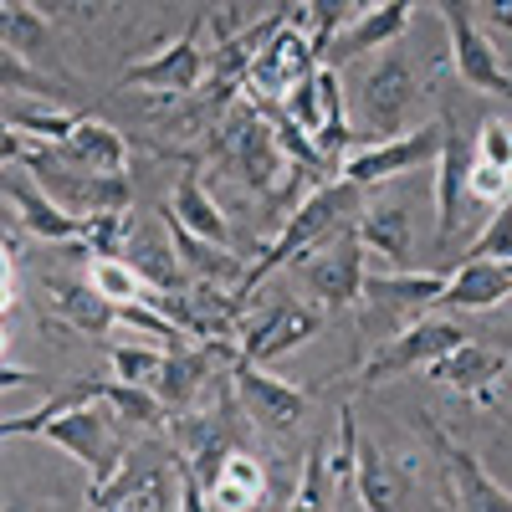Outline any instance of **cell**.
<instances>
[{"label": "cell", "mask_w": 512, "mask_h": 512, "mask_svg": "<svg viewBox=\"0 0 512 512\" xmlns=\"http://www.w3.org/2000/svg\"><path fill=\"white\" fill-rule=\"evenodd\" d=\"M0 93H21V98H57L62 93V82L52 72H41L26 62V52L6 47L0 41Z\"/></svg>", "instance_id": "cell-32"}, {"label": "cell", "mask_w": 512, "mask_h": 512, "mask_svg": "<svg viewBox=\"0 0 512 512\" xmlns=\"http://www.w3.org/2000/svg\"><path fill=\"white\" fill-rule=\"evenodd\" d=\"M441 21L451 36V67L466 88H477L487 98H507V52H497V41L472 21V0H441Z\"/></svg>", "instance_id": "cell-9"}, {"label": "cell", "mask_w": 512, "mask_h": 512, "mask_svg": "<svg viewBox=\"0 0 512 512\" xmlns=\"http://www.w3.org/2000/svg\"><path fill=\"white\" fill-rule=\"evenodd\" d=\"M466 256H487V262H507V256H512V210L507 205H492L482 236L472 241V251H466Z\"/></svg>", "instance_id": "cell-40"}, {"label": "cell", "mask_w": 512, "mask_h": 512, "mask_svg": "<svg viewBox=\"0 0 512 512\" xmlns=\"http://www.w3.org/2000/svg\"><path fill=\"white\" fill-rule=\"evenodd\" d=\"M0 113H6V123L21 134V144H62L67 128L82 118L72 108H57L52 98H26V103H11V108H0Z\"/></svg>", "instance_id": "cell-30"}, {"label": "cell", "mask_w": 512, "mask_h": 512, "mask_svg": "<svg viewBox=\"0 0 512 512\" xmlns=\"http://www.w3.org/2000/svg\"><path fill=\"white\" fill-rule=\"evenodd\" d=\"M226 379H231V400L241 405L246 425H256V431H267V436H292L297 425H303L308 395L297 390V384L267 374L262 364H251V359H231Z\"/></svg>", "instance_id": "cell-8"}, {"label": "cell", "mask_w": 512, "mask_h": 512, "mask_svg": "<svg viewBox=\"0 0 512 512\" xmlns=\"http://www.w3.org/2000/svg\"><path fill=\"white\" fill-rule=\"evenodd\" d=\"M354 236H359L364 251H379L384 262L405 267L410 256H415V200H410V195H400V200H374V205L359 200Z\"/></svg>", "instance_id": "cell-19"}, {"label": "cell", "mask_w": 512, "mask_h": 512, "mask_svg": "<svg viewBox=\"0 0 512 512\" xmlns=\"http://www.w3.org/2000/svg\"><path fill=\"white\" fill-rule=\"evenodd\" d=\"M466 328L451 318V313H415L410 323H400V333L384 338V349L364 359L359 369V384L369 390V384H384V379H395V374H410V369H425L436 354H446L451 344H461Z\"/></svg>", "instance_id": "cell-7"}, {"label": "cell", "mask_w": 512, "mask_h": 512, "mask_svg": "<svg viewBox=\"0 0 512 512\" xmlns=\"http://www.w3.org/2000/svg\"><path fill=\"white\" fill-rule=\"evenodd\" d=\"M436 144H441V123H420V128H400V134H390V139H374V144H364V149H349L344 159V175L349 185H359V190H374V185H384V180H400V175H410V169H420L425 159H436Z\"/></svg>", "instance_id": "cell-10"}, {"label": "cell", "mask_w": 512, "mask_h": 512, "mask_svg": "<svg viewBox=\"0 0 512 512\" xmlns=\"http://www.w3.org/2000/svg\"><path fill=\"white\" fill-rule=\"evenodd\" d=\"M47 303H52V313H57L67 328L88 333V338H108V333L118 328L113 303H108V297H103L88 277H47Z\"/></svg>", "instance_id": "cell-24"}, {"label": "cell", "mask_w": 512, "mask_h": 512, "mask_svg": "<svg viewBox=\"0 0 512 512\" xmlns=\"http://www.w3.org/2000/svg\"><path fill=\"white\" fill-rule=\"evenodd\" d=\"M507 190H512L507 169H502V164H487V159L472 154V164H466V195H477V200L492 210V205H507Z\"/></svg>", "instance_id": "cell-39"}, {"label": "cell", "mask_w": 512, "mask_h": 512, "mask_svg": "<svg viewBox=\"0 0 512 512\" xmlns=\"http://www.w3.org/2000/svg\"><path fill=\"white\" fill-rule=\"evenodd\" d=\"M98 400L128 425V431H159L164 425V400L144 384H128V379H98Z\"/></svg>", "instance_id": "cell-31"}, {"label": "cell", "mask_w": 512, "mask_h": 512, "mask_svg": "<svg viewBox=\"0 0 512 512\" xmlns=\"http://www.w3.org/2000/svg\"><path fill=\"white\" fill-rule=\"evenodd\" d=\"M318 67V47L308 41V31L297 21H277L262 47L251 52L246 62V77H241V98H256V103H282L297 82H303L308 72Z\"/></svg>", "instance_id": "cell-6"}, {"label": "cell", "mask_w": 512, "mask_h": 512, "mask_svg": "<svg viewBox=\"0 0 512 512\" xmlns=\"http://www.w3.org/2000/svg\"><path fill=\"white\" fill-rule=\"evenodd\" d=\"M16 292H21V277H16V251L0 241V313H6L16 303Z\"/></svg>", "instance_id": "cell-42"}, {"label": "cell", "mask_w": 512, "mask_h": 512, "mask_svg": "<svg viewBox=\"0 0 512 512\" xmlns=\"http://www.w3.org/2000/svg\"><path fill=\"white\" fill-rule=\"evenodd\" d=\"M82 277H88V282L108 297V303H134V297H149V282L128 267L123 256H93Z\"/></svg>", "instance_id": "cell-34"}, {"label": "cell", "mask_w": 512, "mask_h": 512, "mask_svg": "<svg viewBox=\"0 0 512 512\" xmlns=\"http://www.w3.org/2000/svg\"><path fill=\"white\" fill-rule=\"evenodd\" d=\"M425 436H431V446H436V456H441L451 507H472V512H507V507H512V492H507L502 482H492V477L482 472V461L466 451V446H456L431 415H425Z\"/></svg>", "instance_id": "cell-14"}, {"label": "cell", "mask_w": 512, "mask_h": 512, "mask_svg": "<svg viewBox=\"0 0 512 512\" xmlns=\"http://www.w3.org/2000/svg\"><path fill=\"white\" fill-rule=\"evenodd\" d=\"M446 272H415V267H400V272H369L364 267V282H359V303L354 308H379V313H425L436 303Z\"/></svg>", "instance_id": "cell-20"}, {"label": "cell", "mask_w": 512, "mask_h": 512, "mask_svg": "<svg viewBox=\"0 0 512 512\" xmlns=\"http://www.w3.org/2000/svg\"><path fill=\"white\" fill-rule=\"evenodd\" d=\"M359 200H364V190L359 185H349L344 175L338 180H323V185H313L303 200H297L287 216H282V231L267 241V251L256 256V267H246V277L231 287L241 303H251V292L262 287L272 272H282V267H292L303 251H313L318 241H328L338 226H354V216H359Z\"/></svg>", "instance_id": "cell-1"}, {"label": "cell", "mask_w": 512, "mask_h": 512, "mask_svg": "<svg viewBox=\"0 0 512 512\" xmlns=\"http://www.w3.org/2000/svg\"><path fill=\"white\" fill-rule=\"evenodd\" d=\"M415 98H420V77H415L410 57L395 52V41H390V47H379V57L364 67L359 93H354V113H349V118H359L364 134L390 139V134H400V128L410 123Z\"/></svg>", "instance_id": "cell-5"}, {"label": "cell", "mask_w": 512, "mask_h": 512, "mask_svg": "<svg viewBox=\"0 0 512 512\" xmlns=\"http://www.w3.org/2000/svg\"><path fill=\"white\" fill-rule=\"evenodd\" d=\"M333 482H328V461H323V446H308L303 456V482L292 487V502L287 507H333Z\"/></svg>", "instance_id": "cell-37"}, {"label": "cell", "mask_w": 512, "mask_h": 512, "mask_svg": "<svg viewBox=\"0 0 512 512\" xmlns=\"http://www.w3.org/2000/svg\"><path fill=\"white\" fill-rule=\"evenodd\" d=\"M47 36H52V26H47V16H41L36 6H26V0H6V6H0V41H6V47L41 52Z\"/></svg>", "instance_id": "cell-33"}, {"label": "cell", "mask_w": 512, "mask_h": 512, "mask_svg": "<svg viewBox=\"0 0 512 512\" xmlns=\"http://www.w3.org/2000/svg\"><path fill=\"white\" fill-rule=\"evenodd\" d=\"M313 82H318V128H313V149L338 164L349 149H354V118H349V98H344V77L338 67L318 62L313 67Z\"/></svg>", "instance_id": "cell-28"}, {"label": "cell", "mask_w": 512, "mask_h": 512, "mask_svg": "<svg viewBox=\"0 0 512 512\" xmlns=\"http://www.w3.org/2000/svg\"><path fill=\"white\" fill-rule=\"evenodd\" d=\"M482 16H487L492 36H502V47H507V31H512V0H482Z\"/></svg>", "instance_id": "cell-43"}, {"label": "cell", "mask_w": 512, "mask_h": 512, "mask_svg": "<svg viewBox=\"0 0 512 512\" xmlns=\"http://www.w3.org/2000/svg\"><path fill=\"white\" fill-rule=\"evenodd\" d=\"M349 487H354L359 507H369V512L405 507V497H410L405 466H395V456L384 451L379 441H359V451H354V482Z\"/></svg>", "instance_id": "cell-25"}, {"label": "cell", "mask_w": 512, "mask_h": 512, "mask_svg": "<svg viewBox=\"0 0 512 512\" xmlns=\"http://www.w3.org/2000/svg\"><path fill=\"white\" fill-rule=\"evenodd\" d=\"M108 364H113V379H128V384L154 390L164 349H149V344H108Z\"/></svg>", "instance_id": "cell-36"}, {"label": "cell", "mask_w": 512, "mask_h": 512, "mask_svg": "<svg viewBox=\"0 0 512 512\" xmlns=\"http://www.w3.org/2000/svg\"><path fill=\"white\" fill-rule=\"evenodd\" d=\"M205 507H272V482H267V466L256 461L246 446H231L216 466V477L205 487Z\"/></svg>", "instance_id": "cell-23"}, {"label": "cell", "mask_w": 512, "mask_h": 512, "mask_svg": "<svg viewBox=\"0 0 512 512\" xmlns=\"http://www.w3.org/2000/svg\"><path fill=\"white\" fill-rule=\"evenodd\" d=\"M425 374H431L441 390H451V395H466L477 405H497L502 400V379H507V354L461 338V344H451L446 354H436L431 364H425Z\"/></svg>", "instance_id": "cell-13"}, {"label": "cell", "mask_w": 512, "mask_h": 512, "mask_svg": "<svg viewBox=\"0 0 512 512\" xmlns=\"http://www.w3.org/2000/svg\"><path fill=\"white\" fill-rule=\"evenodd\" d=\"M354 6L359 0H308V11H303V31H308V41L323 52V41L344 26L349 16H354Z\"/></svg>", "instance_id": "cell-38"}, {"label": "cell", "mask_w": 512, "mask_h": 512, "mask_svg": "<svg viewBox=\"0 0 512 512\" xmlns=\"http://www.w3.org/2000/svg\"><path fill=\"white\" fill-rule=\"evenodd\" d=\"M159 216L180 221L185 231H195V236H205V241H216V246H231V221H226V210L216 205V195L205 190L200 169H185V175L175 180V190H169V200H164Z\"/></svg>", "instance_id": "cell-26"}, {"label": "cell", "mask_w": 512, "mask_h": 512, "mask_svg": "<svg viewBox=\"0 0 512 512\" xmlns=\"http://www.w3.org/2000/svg\"><path fill=\"white\" fill-rule=\"evenodd\" d=\"M0 195L16 205V216H21V226H26L31 236L52 241V246H72V241H77L82 216H72L67 205H57L47 190L31 180V169H21L16 159H11V164H0Z\"/></svg>", "instance_id": "cell-16"}, {"label": "cell", "mask_w": 512, "mask_h": 512, "mask_svg": "<svg viewBox=\"0 0 512 512\" xmlns=\"http://www.w3.org/2000/svg\"><path fill=\"white\" fill-rule=\"evenodd\" d=\"M466 164H472V144L461 139V128L441 123V144H436V241L446 246L461 226V205H466Z\"/></svg>", "instance_id": "cell-21"}, {"label": "cell", "mask_w": 512, "mask_h": 512, "mask_svg": "<svg viewBox=\"0 0 512 512\" xmlns=\"http://www.w3.org/2000/svg\"><path fill=\"white\" fill-rule=\"evenodd\" d=\"M318 328H323V313L308 308V303H272L262 313H241V323H236V359H251V364L282 359L297 344L318 338Z\"/></svg>", "instance_id": "cell-12"}, {"label": "cell", "mask_w": 512, "mask_h": 512, "mask_svg": "<svg viewBox=\"0 0 512 512\" xmlns=\"http://www.w3.org/2000/svg\"><path fill=\"white\" fill-rule=\"evenodd\" d=\"M303 272L308 292L323 308H354L359 303V282H364V246L354 236V226H338L328 241H318L313 251H303L292 262Z\"/></svg>", "instance_id": "cell-11"}, {"label": "cell", "mask_w": 512, "mask_h": 512, "mask_svg": "<svg viewBox=\"0 0 512 512\" xmlns=\"http://www.w3.org/2000/svg\"><path fill=\"white\" fill-rule=\"evenodd\" d=\"M0 354H6V323H0Z\"/></svg>", "instance_id": "cell-45"}, {"label": "cell", "mask_w": 512, "mask_h": 512, "mask_svg": "<svg viewBox=\"0 0 512 512\" xmlns=\"http://www.w3.org/2000/svg\"><path fill=\"white\" fill-rule=\"evenodd\" d=\"M16 154H21V134L6 123V113H0V164H11Z\"/></svg>", "instance_id": "cell-44"}, {"label": "cell", "mask_w": 512, "mask_h": 512, "mask_svg": "<svg viewBox=\"0 0 512 512\" xmlns=\"http://www.w3.org/2000/svg\"><path fill=\"white\" fill-rule=\"evenodd\" d=\"M88 507L169 512L175 507V446L159 441V431H139V441H128L113 472L98 487H88Z\"/></svg>", "instance_id": "cell-4"}, {"label": "cell", "mask_w": 512, "mask_h": 512, "mask_svg": "<svg viewBox=\"0 0 512 512\" xmlns=\"http://www.w3.org/2000/svg\"><path fill=\"white\" fill-rule=\"evenodd\" d=\"M477 159L512 169V128H507V118H487V123H482V134H477Z\"/></svg>", "instance_id": "cell-41"}, {"label": "cell", "mask_w": 512, "mask_h": 512, "mask_svg": "<svg viewBox=\"0 0 512 512\" xmlns=\"http://www.w3.org/2000/svg\"><path fill=\"white\" fill-rule=\"evenodd\" d=\"M67 164L77 169H103V175H128V139L103 118H77L67 128V139L52 144Z\"/></svg>", "instance_id": "cell-27"}, {"label": "cell", "mask_w": 512, "mask_h": 512, "mask_svg": "<svg viewBox=\"0 0 512 512\" xmlns=\"http://www.w3.org/2000/svg\"><path fill=\"white\" fill-rule=\"evenodd\" d=\"M210 134H216V159L231 169V175H236L251 195H262V200H287L297 180L313 175V169L292 164V159L277 149L272 123L262 118V108L246 103V98L226 103Z\"/></svg>", "instance_id": "cell-2"}, {"label": "cell", "mask_w": 512, "mask_h": 512, "mask_svg": "<svg viewBox=\"0 0 512 512\" xmlns=\"http://www.w3.org/2000/svg\"><path fill=\"white\" fill-rule=\"evenodd\" d=\"M164 236H169V246H175V262L185 267V277H195V282H221V287L236 277V256H231V246L205 241V236L185 231L180 221H169V216H164Z\"/></svg>", "instance_id": "cell-29"}, {"label": "cell", "mask_w": 512, "mask_h": 512, "mask_svg": "<svg viewBox=\"0 0 512 512\" xmlns=\"http://www.w3.org/2000/svg\"><path fill=\"white\" fill-rule=\"evenodd\" d=\"M405 26H410V11L400 6V0H384V6H374V11H354L344 26L323 41L318 62L344 67V62H354L364 52H379V47H390V41H400Z\"/></svg>", "instance_id": "cell-17"}, {"label": "cell", "mask_w": 512, "mask_h": 512, "mask_svg": "<svg viewBox=\"0 0 512 512\" xmlns=\"http://www.w3.org/2000/svg\"><path fill=\"white\" fill-rule=\"evenodd\" d=\"M31 436H41V441H52V446H62L82 472H88V487H98L113 466H118V456L128 451V441H134L139 431H128V425L93 395V400H72V405H62L57 415H47L36 425Z\"/></svg>", "instance_id": "cell-3"}, {"label": "cell", "mask_w": 512, "mask_h": 512, "mask_svg": "<svg viewBox=\"0 0 512 512\" xmlns=\"http://www.w3.org/2000/svg\"><path fill=\"white\" fill-rule=\"evenodd\" d=\"M400 6H405V11H415V6H420V0H400Z\"/></svg>", "instance_id": "cell-46"}, {"label": "cell", "mask_w": 512, "mask_h": 512, "mask_svg": "<svg viewBox=\"0 0 512 512\" xmlns=\"http://www.w3.org/2000/svg\"><path fill=\"white\" fill-rule=\"evenodd\" d=\"M118 256L134 267L154 292H175L185 287V267L175 262V246H169L164 226H144V221H123V241H118Z\"/></svg>", "instance_id": "cell-22"}, {"label": "cell", "mask_w": 512, "mask_h": 512, "mask_svg": "<svg viewBox=\"0 0 512 512\" xmlns=\"http://www.w3.org/2000/svg\"><path fill=\"white\" fill-rule=\"evenodd\" d=\"M200 77H205V52H200V21H195L180 41L159 47L149 62L128 67L118 77V88H149L154 98H185L200 88Z\"/></svg>", "instance_id": "cell-15"}, {"label": "cell", "mask_w": 512, "mask_h": 512, "mask_svg": "<svg viewBox=\"0 0 512 512\" xmlns=\"http://www.w3.org/2000/svg\"><path fill=\"white\" fill-rule=\"evenodd\" d=\"M512 292V267L507 262H487V256H466V267L446 272L436 303L441 313H487L497 303H507Z\"/></svg>", "instance_id": "cell-18"}, {"label": "cell", "mask_w": 512, "mask_h": 512, "mask_svg": "<svg viewBox=\"0 0 512 512\" xmlns=\"http://www.w3.org/2000/svg\"><path fill=\"white\" fill-rule=\"evenodd\" d=\"M354 451H359V415H354V400H344V405H338V446L323 451L333 492H344L354 482Z\"/></svg>", "instance_id": "cell-35"}]
</instances>
